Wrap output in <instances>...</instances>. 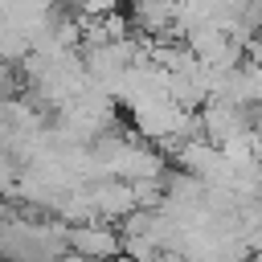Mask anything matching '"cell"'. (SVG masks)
<instances>
[{
  "label": "cell",
  "mask_w": 262,
  "mask_h": 262,
  "mask_svg": "<svg viewBox=\"0 0 262 262\" xmlns=\"http://www.w3.org/2000/svg\"><path fill=\"white\" fill-rule=\"evenodd\" d=\"M127 115H131V127H135L143 139L160 143V139H168V135H176V131L184 127L188 106H180L172 94H151V98L127 106Z\"/></svg>",
  "instance_id": "obj_1"
},
{
  "label": "cell",
  "mask_w": 262,
  "mask_h": 262,
  "mask_svg": "<svg viewBox=\"0 0 262 262\" xmlns=\"http://www.w3.org/2000/svg\"><path fill=\"white\" fill-rule=\"evenodd\" d=\"M201 119H205V135L213 143H225V139L250 131V127H258L254 106H242V102H229V98H209L201 106Z\"/></svg>",
  "instance_id": "obj_2"
},
{
  "label": "cell",
  "mask_w": 262,
  "mask_h": 262,
  "mask_svg": "<svg viewBox=\"0 0 262 262\" xmlns=\"http://www.w3.org/2000/svg\"><path fill=\"white\" fill-rule=\"evenodd\" d=\"M70 254H82V258L123 254V233L111 229L102 217H94V221H74V225H70Z\"/></svg>",
  "instance_id": "obj_3"
},
{
  "label": "cell",
  "mask_w": 262,
  "mask_h": 262,
  "mask_svg": "<svg viewBox=\"0 0 262 262\" xmlns=\"http://www.w3.org/2000/svg\"><path fill=\"white\" fill-rule=\"evenodd\" d=\"M213 98H229L242 106H258L262 102V61L258 57H242L237 66H229L221 74V86Z\"/></svg>",
  "instance_id": "obj_4"
},
{
  "label": "cell",
  "mask_w": 262,
  "mask_h": 262,
  "mask_svg": "<svg viewBox=\"0 0 262 262\" xmlns=\"http://www.w3.org/2000/svg\"><path fill=\"white\" fill-rule=\"evenodd\" d=\"M94 201H98V217H102V221H127V217L139 209L135 180H123V176H102V180H94Z\"/></svg>",
  "instance_id": "obj_5"
},
{
  "label": "cell",
  "mask_w": 262,
  "mask_h": 262,
  "mask_svg": "<svg viewBox=\"0 0 262 262\" xmlns=\"http://www.w3.org/2000/svg\"><path fill=\"white\" fill-rule=\"evenodd\" d=\"M131 20H135V33H147V37L180 33L176 29V0H131Z\"/></svg>",
  "instance_id": "obj_6"
},
{
  "label": "cell",
  "mask_w": 262,
  "mask_h": 262,
  "mask_svg": "<svg viewBox=\"0 0 262 262\" xmlns=\"http://www.w3.org/2000/svg\"><path fill=\"white\" fill-rule=\"evenodd\" d=\"M70 8L78 16H111L119 12V0H70Z\"/></svg>",
  "instance_id": "obj_7"
}]
</instances>
